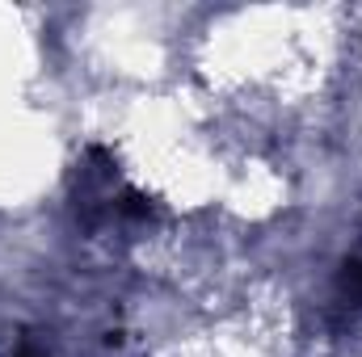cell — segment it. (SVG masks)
<instances>
[{"instance_id":"cell-1","label":"cell","mask_w":362,"mask_h":357,"mask_svg":"<svg viewBox=\"0 0 362 357\" xmlns=\"http://www.w3.org/2000/svg\"><path fill=\"white\" fill-rule=\"evenodd\" d=\"M337 298H341L350 311H358V307H362V261H346V265H341V277H337Z\"/></svg>"},{"instance_id":"cell-2","label":"cell","mask_w":362,"mask_h":357,"mask_svg":"<svg viewBox=\"0 0 362 357\" xmlns=\"http://www.w3.org/2000/svg\"><path fill=\"white\" fill-rule=\"evenodd\" d=\"M17 357H47V353H42V349H34V345H21V353H17Z\"/></svg>"}]
</instances>
